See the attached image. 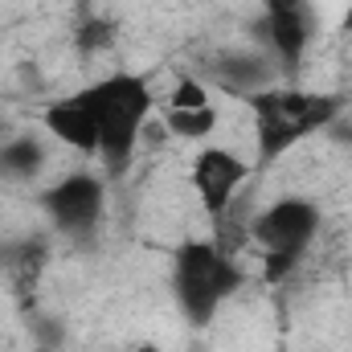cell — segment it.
<instances>
[{"mask_svg": "<svg viewBox=\"0 0 352 352\" xmlns=\"http://www.w3.org/2000/svg\"><path fill=\"white\" fill-rule=\"evenodd\" d=\"M254 115V140H258V160L274 164L283 160L299 140L332 127L344 111V98L332 90H307L291 87V82H274V87L246 94L242 98Z\"/></svg>", "mask_w": 352, "mask_h": 352, "instance_id": "1", "label": "cell"}, {"mask_svg": "<svg viewBox=\"0 0 352 352\" xmlns=\"http://www.w3.org/2000/svg\"><path fill=\"white\" fill-rule=\"evenodd\" d=\"M94 115H98V160L107 176H123L135 160L140 135L156 111V94L140 74H111L90 82Z\"/></svg>", "mask_w": 352, "mask_h": 352, "instance_id": "2", "label": "cell"}, {"mask_svg": "<svg viewBox=\"0 0 352 352\" xmlns=\"http://www.w3.org/2000/svg\"><path fill=\"white\" fill-rule=\"evenodd\" d=\"M242 287V266L234 254L209 238H188L173 254V295L180 316L192 328H209L226 299H234Z\"/></svg>", "mask_w": 352, "mask_h": 352, "instance_id": "3", "label": "cell"}, {"mask_svg": "<svg viewBox=\"0 0 352 352\" xmlns=\"http://www.w3.org/2000/svg\"><path fill=\"white\" fill-rule=\"evenodd\" d=\"M320 230H324V213L307 197H278L266 209H258L254 221L246 226V234L263 250L266 283H283L295 266L303 263L311 242L320 238Z\"/></svg>", "mask_w": 352, "mask_h": 352, "instance_id": "4", "label": "cell"}, {"mask_svg": "<svg viewBox=\"0 0 352 352\" xmlns=\"http://www.w3.org/2000/svg\"><path fill=\"white\" fill-rule=\"evenodd\" d=\"M50 226L74 242H90L107 217V180L94 173H70L41 192Z\"/></svg>", "mask_w": 352, "mask_h": 352, "instance_id": "5", "label": "cell"}, {"mask_svg": "<svg viewBox=\"0 0 352 352\" xmlns=\"http://www.w3.org/2000/svg\"><path fill=\"white\" fill-rule=\"evenodd\" d=\"M311 29H316L311 0H263V21H258L263 50L270 54L283 78H295L303 70Z\"/></svg>", "mask_w": 352, "mask_h": 352, "instance_id": "6", "label": "cell"}, {"mask_svg": "<svg viewBox=\"0 0 352 352\" xmlns=\"http://www.w3.org/2000/svg\"><path fill=\"white\" fill-rule=\"evenodd\" d=\"M246 176H250V164L234 148H221V144L201 148L192 156V168H188L192 192H197V201H201V209L209 217H226V209L234 205V197L246 184Z\"/></svg>", "mask_w": 352, "mask_h": 352, "instance_id": "7", "label": "cell"}, {"mask_svg": "<svg viewBox=\"0 0 352 352\" xmlns=\"http://www.w3.org/2000/svg\"><path fill=\"white\" fill-rule=\"evenodd\" d=\"M41 127L58 144H66L82 156H98V115H94L90 87H78L70 94H62V98H54L41 115Z\"/></svg>", "mask_w": 352, "mask_h": 352, "instance_id": "8", "label": "cell"}, {"mask_svg": "<svg viewBox=\"0 0 352 352\" xmlns=\"http://www.w3.org/2000/svg\"><path fill=\"white\" fill-rule=\"evenodd\" d=\"M205 66H209V74H213L217 87H226L230 94H238V98L258 94V90L274 87V82L283 78L266 50H246V45H242V50H221V54H213Z\"/></svg>", "mask_w": 352, "mask_h": 352, "instance_id": "9", "label": "cell"}, {"mask_svg": "<svg viewBox=\"0 0 352 352\" xmlns=\"http://www.w3.org/2000/svg\"><path fill=\"white\" fill-rule=\"evenodd\" d=\"M45 168V140L41 135H8L0 144V180L25 184Z\"/></svg>", "mask_w": 352, "mask_h": 352, "instance_id": "10", "label": "cell"}, {"mask_svg": "<svg viewBox=\"0 0 352 352\" xmlns=\"http://www.w3.org/2000/svg\"><path fill=\"white\" fill-rule=\"evenodd\" d=\"M217 107L213 102H205V107H184V111H176L168 107L164 111V127L173 131L176 140H209L213 135V127H217Z\"/></svg>", "mask_w": 352, "mask_h": 352, "instance_id": "11", "label": "cell"}, {"mask_svg": "<svg viewBox=\"0 0 352 352\" xmlns=\"http://www.w3.org/2000/svg\"><path fill=\"white\" fill-rule=\"evenodd\" d=\"M115 33H119L115 21H107V16H87V21L78 25V37H74V41H78L82 54H102V50H111Z\"/></svg>", "mask_w": 352, "mask_h": 352, "instance_id": "12", "label": "cell"}, {"mask_svg": "<svg viewBox=\"0 0 352 352\" xmlns=\"http://www.w3.org/2000/svg\"><path fill=\"white\" fill-rule=\"evenodd\" d=\"M209 102V90L201 87L197 78H180L173 87V98H168V107H176V111H184V107H205Z\"/></svg>", "mask_w": 352, "mask_h": 352, "instance_id": "13", "label": "cell"}, {"mask_svg": "<svg viewBox=\"0 0 352 352\" xmlns=\"http://www.w3.org/2000/svg\"><path fill=\"white\" fill-rule=\"evenodd\" d=\"M8 135H12V127H8V119H4V115H0V144H4V140H8Z\"/></svg>", "mask_w": 352, "mask_h": 352, "instance_id": "14", "label": "cell"}, {"mask_svg": "<svg viewBox=\"0 0 352 352\" xmlns=\"http://www.w3.org/2000/svg\"><path fill=\"white\" fill-rule=\"evenodd\" d=\"M344 140H349V148H352V127H344Z\"/></svg>", "mask_w": 352, "mask_h": 352, "instance_id": "15", "label": "cell"}, {"mask_svg": "<svg viewBox=\"0 0 352 352\" xmlns=\"http://www.w3.org/2000/svg\"><path fill=\"white\" fill-rule=\"evenodd\" d=\"M37 352H45V349H37Z\"/></svg>", "mask_w": 352, "mask_h": 352, "instance_id": "16", "label": "cell"}, {"mask_svg": "<svg viewBox=\"0 0 352 352\" xmlns=\"http://www.w3.org/2000/svg\"><path fill=\"white\" fill-rule=\"evenodd\" d=\"M0 221H4V217H0Z\"/></svg>", "mask_w": 352, "mask_h": 352, "instance_id": "17", "label": "cell"}]
</instances>
